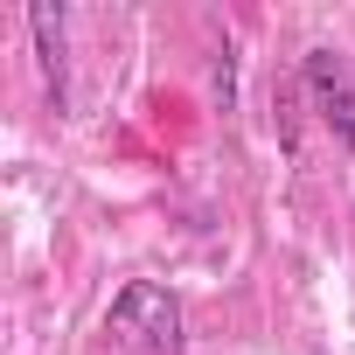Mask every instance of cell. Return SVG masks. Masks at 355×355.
I'll list each match as a JSON object with an SVG mask.
<instances>
[{
  "instance_id": "cell-1",
  "label": "cell",
  "mask_w": 355,
  "mask_h": 355,
  "mask_svg": "<svg viewBox=\"0 0 355 355\" xmlns=\"http://www.w3.org/2000/svg\"><path fill=\"white\" fill-rule=\"evenodd\" d=\"M105 327H112V341L125 355H182V300L160 279H125Z\"/></svg>"
},
{
  "instance_id": "cell-2",
  "label": "cell",
  "mask_w": 355,
  "mask_h": 355,
  "mask_svg": "<svg viewBox=\"0 0 355 355\" xmlns=\"http://www.w3.org/2000/svg\"><path fill=\"white\" fill-rule=\"evenodd\" d=\"M306 91H313L320 119L334 125V139L355 153V77H348L341 49H306Z\"/></svg>"
},
{
  "instance_id": "cell-3",
  "label": "cell",
  "mask_w": 355,
  "mask_h": 355,
  "mask_svg": "<svg viewBox=\"0 0 355 355\" xmlns=\"http://www.w3.org/2000/svg\"><path fill=\"white\" fill-rule=\"evenodd\" d=\"M63 8H49V0H35L28 8V28H35V49H42V84H49V105L63 112L70 105V63H63Z\"/></svg>"
}]
</instances>
